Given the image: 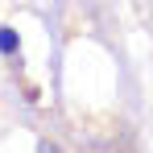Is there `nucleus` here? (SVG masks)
<instances>
[{
	"mask_svg": "<svg viewBox=\"0 0 153 153\" xmlns=\"http://www.w3.org/2000/svg\"><path fill=\"white\" fill-rule=\"evenodd\" d=\"M0 50H17V33H13V29L0 33Z\"/></svg>",
	"mask_w": 153,
	"mask_h": 153,
	"instance_id": "f257e3e1",
	"label": "nucleus"
}]
</instances>
